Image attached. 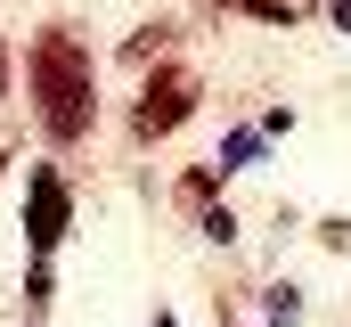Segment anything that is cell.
I'll use <instances>...</instances> for the list:
<instances>
[{"mask_svg":"<svg viewBox=\"0 0 351 327\" xmlns=\"http://www.w3.org/2000/svg\"><path fill=\"white\" fill-rule=\"evenodd\" d=\"M66 229H74V188H66L58 164H33V172H25V245L49 262V253L66 245Z\"/></svg>","mask_w":351,"mask_h":327,"instance_id":"obj_3","label":"cell"},{"mask_svg":"<svg viewBox=\"0 0 351 327\" xmlns=\"http://www.w3.org/2000/svg\"><path fill=\"white\" fill-rule=\"evenodd\" d=\"M25 327H33V319H25Z\"/></svg>","mask_w":351,"mask_h":327,"instance_id":"obj_17","label":"cell"},{"mask_svg":"<svg viewBox=\"0 0 351 327\" xmlns=\"http://www.w3.org/2000/svg\"><path fill=\"white\" fill-rule=\"evenodd\" d=\"M0 172H8V148H0Z\"/></svg>","mask_w":351,"mask_h":327,"instance_id":"obj_16","label":"cell"},{"mask_svg":"<svg viewBox=\"0 0 351 327\" xmlns=\"http://www.w3.org/2000/svg\"><path fill=\"white\" fill-rule=\"evenodd\" d=\"M262 139H269L262 123H254V131H229V139H221V156H213V164H221V172H254V156H262Z\"/></svg>","mask_w":351,"mask_h":327,"instance_id":"obj_6","label":"cell"},{"mask_svg":"<svg viewBox=\"0 0 351 327\" xmlns=\"http://www.w3.org/2000/svg\"><path fill=\"white\" fill-rule=\"evenodd\" d=\"M147 327H180V319H172V311H156V319H147Z\"/></svg>","mask_w":351,"mask_h":327,"instance_id":"obj_14","label":"cell"},{"mask_svg":"<svg viewBox=\"0 0 351 327\" xmlns=\"http://www.w3.org/2000/svg\"><path fill=\"white\" fill-rule=\"evenodd\" d=\"M327 16H335V25H343V33H351V0H327Z\"/></svg>","mask_w":351,"mask_h":327,"instance_id":"obj_13","label":"cell"},{"mask_svg":"<svg viewBox=\"0 0 351 327\" xmlns=\"http://www.w3.org/2000/svg\"><path fill=\"white\" fill-rule=\"evenodd\" d=\"M8 82H16V58H8V41H0V106H8Z\"/></svg>","mask_w":351,"mask_h":327,"instance_id":"obj_12","label":"cell"},{"mask_svg":"<svg viewBox=\"0 0 351 327\" xmlns=\"http://www.w3.org/2000/svg\"><path fill=\"white\" fill-rule=\"evenodd\" d=\"M237 8H245V16H254V25H278V33H294V25H302V8H311V0H237Z\"/></svg>","mask_w":351,"mask_h":327,"instance_id":"obj_8","label":"cell"},{"mask_svg":"<svg viewBox=\"0 0 351 327\" xmlns=\"http://www.w3.org/2000/svg\"><path fill=\"white\" fill-rule=\"evenodd\" d=\"M204 8H237V0H204Z\"/></svg>","mask_w":351,"mask_h":327,"instance_id":"obj_15","label":"cell"},{"mask_svg":"<svg viewBox=\"0 0 351 327\" xmlns=\"http://www.w3.org/2000/svg\"><path fill=\"white\" fill-rule=\"evenodd\" d=\"M311 238L327 245V253H351V213H327V221H319V229H311Z\"/></svg>","mask_w":351,"mask_h":327,"instance_id":"obj_10","label":"cell"},{"mask_svg":"<svg viewBox=\"0 0 351 327\" xmlns=\"http://www.w3.org/2000/svg\"><path fill=\"white\" fill-rule=\"evenodd\" d=\"M25 98L49 148H82L98 131V58L74 25H41L25 41Z\"/></svg>","mask_w":351,"mask_h":327,"instance_id":"obj_1","label":"cell"},{"mask_svg":"<svg viewBox=\"0 0 351 327\" xmlns=\"http://www.w3.org/2000/svg\"><path fill=\"white\" fill-rule=\"evenodd\" d=\"M262 319H269V327H294V319H302V286H294V278L262 286Z\"/></svg>","mask_w":351,"mask_h":327,"instance_id":"obj_7","label":"cell"},{"mask_svg":"<svg viewBox=\"0 0 351 327\" xmlns=\"http://www.w3.org/2000/svg\"><path fill=\"white\" fill-rule=\"evenodd\" d=\"M49 295H58V278H49V262L33 253V270H25V319H41V311H49Z\"/></svg>","mask_w":351,"mask_h":327,"instance_id":"obj_9","label":"cell"},{"mask_svg":"<svg viewBox=\"0 0 351 327\" xmlns=\"http://www.w3.org/2000/svg\"><path fill=\"white\" fill-rule=\"evenodd\" d=\"M172 41H180V25H172V16H147V25L123 41V66H139V74H147V66H164V49H172Z\"/></svg>","mask_w":351,"mask_h":327,"instance_id":"obj_4","label":"cell"},{"mask_svg":"<svg viewBox=\"0 0 351 327\" xmlns=\"http://www.w3.org/2000/svg\"><path fill=\"white\" fill-rule=\"evenodd\" d=\"M196 229H204L213 245H229V238H237V213H229V205H204V221H196Z\"/></svg>","mask_w":351,"mask_h":327,"instance_id":"obj_11","label":"cell"},{"mask_svg":"<svg viewBox=\"0 0 351 327\" xmlns=\"http://www.w3.org/2000/svg\"><path fill=\"white\" fill-rule=\"evenodd\" d=\"M196 106H204V82L188 74V66H172V58H164L156 74H139V98H131V139H139V148L172 139Z\"/></svg>","mask_w":351,"mask_h":327,"instance_id":"obj_2","label":"cell"},{"mask_svg":"<svg viewBox=\"0 0 351 327\" xmlns=\"http://www.w3.org/2000/svg\"><path fill=\"white\" fill-rule=\"evenodd\" d=\"M221 180H229L221 164H188V172H180V205H196V213L221 205Z\"/></svg>","mask_w":351,"mask_h":327,"instance_id":"obj_5","label":"cell"}]
</instances>
